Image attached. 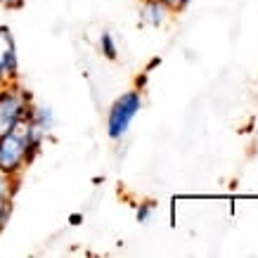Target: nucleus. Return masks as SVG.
<instances>
[{
    "label": "nucleus",
    "mask_w": 258,
    "mask_h": 258,
    "mask_svg": "<svg viewBox=\"0 0 258 258\" xmlns=\"http://www.w3.org/2000/svg\"><path fill=\"white\" fill-rule=\"evenodd\" d=\"M33 97L19 81L0 83V133L19 128L29 121L33 109Z\"/></svg>",
    "instance_id": "nucleus-2"
},
{
    "label": "nucleus",
    "mask_w": 258,
    "mask_h": 258,
    "mask_svg": "<svg viewBox=\"0 0 258 258\" xmlns=\"http://www.w3.org/2000/svg\"><path fill=\"white\" fill-rule=\"evenodd\" d=\"M100 52L109 62H116L118 59V45H116V40H114V36H111L109 31H102L100 33Z\"/></svg>",
    "instance_id": "nucleus-8"
},
{
    "label": "nucleus",
    "mask_w": 258,
    "mask_h": 258,
    "mask_svg": "<svg viewBox=\"0 0 258 258\" xmlns=\"http://www.w3.org/2000/svg\"><path fill=\"white\" fill-rule=\"evenodd\" d=\"M166 3H168V5L173 8V12H175V5H178V0H166Z\"/></svg>",
    "instance_id": "nucleus-12"
},
{
    "label": "nucleus",
    "mask_w": 258,
    "mask_h": 258,
    "mask_svg": "<svg viewBox=\"0 0 258 258\" xmlns=\"http://www.w3.org/2000/svg\"><path fill=\"white\" fill-rule=\"evenodd\" d=\"M173 15V8L166 3V0H142L140 5V24L145 26H152V29H159L164 26Z\"/></svg>",
    "instance_id": "nucleus-5"
},
{
    "label": "nucleus",
    "mask_w": 258,
    "mask_h": 258,
    "mask_svg": "<svg viewBox=\"0 0 258 258\" xmlns=\"http://www.w3.org/2000/svg\"><path fill=\"white\" fill-rule=\"evenodd\" d=\"M69 223L71 225H79V223H83V216H81V213H74V216L69 218Z\"/></svg>",
    "instance_id": "nucleus-11"
},
{
    "label": "nucleus",
    "mask_w": 258,
    "mask_h": 258,
    "mask_svg": "<svg viewBox=\"0 0 258 258\" xmlns=\"http://www.w3.org/2000/svg\"><path fill=\"white\" fill-rule=\"evenodd\" d=\"M43 149L29 142L24 125L0 133V175L22 178V173L38 159Z\"/></svg>",
    "instance_id": "nucleus-1"
},
{
    "label": "nucleus",
    "mask_w": 258,
    "mask_h": 258,
    "mask_svg": "<svg viewBox=\"0 0 258 258\" xmlns=\"http://www.w3.org/2000/svg\"><path fill=\"white\" fill-rule=\"evenodd\" d=\"M19 81V55L15 33L8 24H0V83Z\"/></svg>",
    "instance_id": "nucleus-4"
},
{
    "label": "nucleus",
    "mask_w": 258,
    "mask_h": 258,
    "mask_svg": "<svg viewBox=\"0 0 258 258\" xmlns=\"http://www.w3.org/2000/svg\"><path fill=\"white\" fill-rule=\"evenodd\" d=\"M152 213H154V204L145 202V204H140V206L135 209V220L142 223V225H147L149 220H152Z\"/></svg>",
    "instance_id": "nucleus-9"
},
{
    "label": "nucleus",
    "mask_w": 258,
    "mask_h": 258,
    "mask_svg": "<svg viewBox=\"0 0 258 258\" xmlns=\"http://www.w3.org/2000/svg\"><path fill=\"white\" fill-rule=\"evenodd\" d=\"M142 104L145 102H142V93L138 88H131L123 95H118L114 104L109 107V111H107V135H109V140H123L128 131H131V125H133V121L138 118V114L142 111Z\"/></svg>",
    "instance_id": "nucleus-3"
},
{
    "label": "nucleus",
    "mask_w": 258,
    "mask_h": 258,
    "mask_svg": "<svg viewBox=\"0 0 258 258\" xmlns=\"http://www.w3.org/2000/svg\"><path fill=\"white\" fill-rule=\"evenodd\" d=\"M29 123H33L40 133H45L50 138V133L55 131V111L50 109V107H43V104H33Z\"/></svg>",
    "instance_id": "nucleus-7"
},
{
    "label": "nucleus",
    "mask_w": 258,
    "mask_h": 258,
    "mask_svg": "<svg viewBox=\"0 0 258 258\" xmlns=\"http://www.w3.org/2000/svg\"><path fill=\"white\" fill-rule=\"evenodd\" d=\"M26 5V0H0V8L5 10H22Z\"/></svg>",
    "instance_id": "nucleus-10"
},
{
    "label": "nucleus",
    "mask_w": 258,
    "mask_h": 258,
    "mask_svg": "<svg viewBox=\"0 0 258 258\" xmlns=\"http://www.w3.org/2000/svg\"><path fill=\"white\" fill-rule=\"evenodd\" d=\"M17 185H19V178H8V175H0V232L5 230V225H8L10 218H12Z\"/></svg>",
    "instance_id": "nucleus-6"
}]
</instances>
